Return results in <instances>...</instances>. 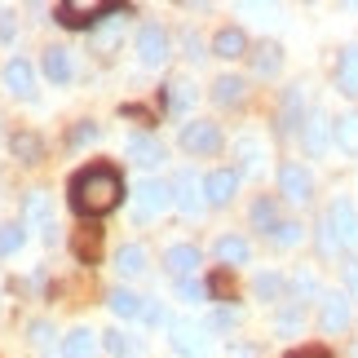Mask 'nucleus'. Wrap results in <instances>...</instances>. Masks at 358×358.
Here are the masks:
<instances>
[{
	"instance_id": "obj_1",
	"label": "nucleus",
	"mask_w": 358,
	"mask_h": 358,
	"mask_svg": "<svg viewBox=\"0 0 358 358\" xmlns=\"http://www.w3.org/2000/svg\"><path fill=\"white\" fill-rule=\"evenodd\" d=\"M66 199H71V213L85 217V222H98V217L115 213L124 203V177L115 164H89L71 177L66 186Z\"/></svg>"
},
{
	"instance_id": "obj_2",
	"label": "nucleus",
	"mask_w": 358,
	"mask_h": 358,
	"mask_svg": "<svg viewBox=\"0 0 358 358\" xmlns=\"http://www.w3.org/2000/svg\"><path fill=\"white\" fill-rule=\"evenodd\" d=\"M124 13H133L129 5H80V0H62L58 9H53V18H58L66 31H93L102 18H124Z\"/></svg>"
},
{
	"instance_id": "obj_3",
	"label": "nucleus",
	"mask_w": 358,
	"mask_h": 358,
	"mask_svg": "<svg viewBox=\"0 0 358 358\" xmlns=\"http://www.w3.org/2000/svg\"><path fill=\"white\" fill-rule=\"evenodd\" d=\"M173 203V182H159V177H146L142 186H137V199H133V217L137 222H150V217H159L164 208Z\"/></svg>"
},
{
	"instance_id": "obj_4",
	"label": "nucleus",
	"mask_w": 358,
	"mask_h": 358,
	"mask_svg": "<svg viewBox=\"0 0 358 358\" xmlns=\"http://www.w3.org/2000/svg\"><path fill=\"white\" fill-rule=\"evenodd\" d=\"M279 195L292 199V203H310V195H314V177H310V169H301L296 159L279 164Z\"/></svg>"
},
{
	"instance_id": "obj_5",
	"label": "nucleus",
	"mask_w": 358,
	"mask_h": 358,
	"mask_svg": "<svg viewBox=\"0 0 358 358\" xmlns=\"http://www.w3.org/2000/svg\"><path fill=\"white\" fill-rule=\"evenodd\" d=\"M182 150H190V155H217L222 150V129L208 120H190L182 129Z\"/></svg>"
},
{
	"instance_id": "obj_6",
	"label": "nucleus",
	"mask_w": 358,
	"mask_h": 358,
	"mask_svg": "<svg viewBox=\"0 0 358 358\" xmlns=\"http://www.w3.org/2000/svg\"><path fill=\"white\" fill-rule=\"evenodd\" d=\"M327 226H332V235L341 239V248H358V208L350 199H332V208H327Z\"/></svg>"
},
{
	"instance_id": "obj_7",
	"label": "nucleus",
	"mask_w": 358,
	"mask_h": 358,
	"mask_svg": "<svg viewBox=\"0 0 358 358\" xmlns=\"http://www.w3.org/2000/svg\"><path fill=\"white\" fill-rule=\"evenodd\" d=\"M169 53H173V45H169V31H164V27L150 22V27L137 31V58H142L146 66H164Z\"/></svg>"
},
{
	"instance_id": "obj_8",
	"label": "nucleus",
	"mask_w": 358,
	"mask_h": 358,
	"mask_svg": "<svg viewBox=\"0 0 358 358\" xmlns=\"http://www.w3.org/2000/svg\"><path fill=\"white\" fill-rule=\"evenodd\" d=\"M173 203L182 208L186 217H199L208 208V195H203V182H195V173H182L173 182Z\"/></svg>"
},
{
	"instance_id": "obj_9",
	"label": "nucleus",
	"mask_w": 358,
	"mask_h": 358,
	"mask_svg": "<svg viewBox=\"0 0 358 358\" xmlns=\"http://www.w3.org/2000/svg\"><path fill=\"white\" fill-rule=\"evenodd\" d=\"M235 190H239V169H217L203 177V195H208L213 208H226L235 199Z\"/></svg>"
},
{
	"instance_id": "obj_10",
	"label": "nucleus",
	"mask_w": 358,
	"mask_h": 358,
	"mask_svg": "<svg viewBox=\"0 0 358 358\" xmlns=\"http://www.w3.org/2000/svg\"><path fill=\"white\" fill-rule=\"evenodd\" d=\"M296 129H306V98H301V85H292L279 102V137H292Z\"/></svg>"
},
{
	"instance_id": "obj_11",
	"label": "nucleus",
	"mask_w": 358,
	"mask_h": 358,
	"mask_svg": "<svg viewBox=\"0 0 358 358\" xmlns=\"http://www.w3.org/2000/svg\"><path fill=\"white\" fill-rule=\"evenodd\" d=\"M332 124H336V120H327L323 111H310V115H306L301 142H306L310 155H323V150H327V142H332Z\"/></svg>"
},
{
	"instance_id": "obj_12",
	"label": "nucleus",
	"mask_w": 358,
	"mask_h": 358,
	"mask_svg": "<svg viewBox=\"0 0 358 358\" xmlns=\"http://www.w3.org/2000/svg\"><path fill=\"white\" fill-rule=\"evenodd\" d=\"M173 350L182 354V358H208L203 327H195V323H173Z\"/></svg>"
},
{
	"instance_id": "obj_13",
	"label": "nucleus",
	"mask_w": 358,
	"mask_h": 358,
	"mask_svg": "<svg viewBox=\"0 0 358 358\" xmlns=\"http://www.w3.org/2000/svg\"><path fill=\"white\" fill-rule=\"evenodd\" d=\"M5 89L13 93V98H31L36 93V71L27 58H9L5 62Z\"/></svg>"
},
{
	"instance_id": "obj_14",
	"label": "nucleus",
	"mask_w": 358,
	"mask_h": 358,
	"mask_svg": "<svg viewBox=\"0 0 358 358\" xmlns=\"http://www.w3.org/2000/svg\"><path fill=\"white\" fill-rule=\"evenodd\" d=\"M199 261H203V257H199V248H195V243H173L169 252H164V270L177 274V279H190Z\"/></svg>"
},
{
	"instance_id": "obj_15",
	"label": "nucleus",
	"mask_w": 358,
	"mask_h": 358,
	"mask_svg": "<svg viewBox=\"0 0 358 358\" xmlns=\"http://www.w3.org/2000/svg\"><path fill=\"white\" fill-rule=\"evenodd\" d=\"M129 155H133V164H142V169H159L164 164V142H155L150 133H137V137H129Z\"/></svg>"
},
{
	"instance_id": "obj_16",
	"label": "nucleus",
	"mask_w": 358,
	"mask_h": 358,
	"mask_svg": "<svg viewBox=\"0 0 358 358\" xmlns=\"http://www.w3.org/2000/svg\"><path fill=\"white\" fill-rule=\"evenodd\" d=\"M319 327H323V332H345V327H350V301L345 296H323Z\"/></svg>"
},
{
	"instance_id": "obj_17",
	"label": "nucleus",
	"mask_w": 358,
	"mask_h": 358,
	"mask_svg": "<svg viewBox=\"0 0 358 358\" xmlns=\"http://www.w3.org/2000/svg\"><path fill=\"white\" fill-rule=\"evenodd\" d=\"M213 53L217 58H226V62H235L248 53V36L239 31V27H222V31L213 36Z\"/></svg>"
},
{
	"instance_id": "obj_18",
	"label": "nucleus",
	"mask_w": 358,
	"mask_h": 358,
	"mask_svg": "<svg viewBox=\"0 0 358 358\" xmlns=\"http://www.w3.org/2000/svg\"><path fill=\"white\" fill-rule=\"evenodd\" d=\"M336 89L345 93V98H358V45H350L336 58Z\"/></svg>"
},
{
	"instance_id": "obj_19",
	"label": "nucleus",
	"mask_w": 358,
	"mask_h": 358,
	"mask_svg": "<svg viewBox=\"0 0 358 358\" xmlns=\"http://www.w3.org/2000/svg\"><path fill=\"white\" fill-rule=\"evenodd\" d=\"M45 76L53 80V85H66V80H71V49H62V45H49L45 49Z\"/></svg>"
},
{
	"instance_id": "obj_20",
	"label": "nucleus",
	"mask_w": 358,
	"mask_h": 358,
	"mask_svg": "<svg viewBox=\"0 0 358 358\" xmlns=\"http://www.w3.org/2000/svg\"><path fill=\"white\" fill-rule=\"evenodd\" d=\"M62 354H66V358H98V332L76 327V332L62 341Z\"/></svg>"
},
{
	"instance_id": "obj_21",
	"label": "nucleus",
	"mask_w": 358,
	"mask_h": 358,
	"mask_svg": "<svg viewBox=\"0 0 358 358\" xmlns=\"http://www.w3.org/2000/svg\"><path fill=\"white\" fill-rule=\"evenodd\" d=\"M71 252L93 266V261L102 257V226H85V230H80V235L71 239Z\"/></svg>"
},
{
	"instance_id": "obj_22",
	"label": "nucleus",
	"mask_w": 358,
	"mask_h": 358,
	"mask_svg": "<svg viewBox=\"0 0 358 358\" xmlns=\"http://www.w3.org/2000/svg\"><path fill=\"white\" fill-rule=\"evenodd\" d=\"M213 252H217V261H222V266H243V261L252 257V248H248V239H239V235H222Z\"/></svg>"
},
{
	"instance_id": "obj_23",
	"label": "nucleus",
	"mask_w": 358,
	"mask_h": 358,
	"mask_svg": "<svg viewBox=\"0 0 358 358\" xmlns=\"http://www.w3.org/2000/svg\"><path fill=\"white\" fill-rule=\"evenodd\" d=\"M243 98H248V85H243L239 76H222L213 85V102L217 106H243Z\"/></svg>"
},
{
	"instance_id": "obj_24",
	"label": "nucleus",
	"mask_w": 358,
	"mask_h": 358,
	"mask_svg": "<svg viewBox=\"0 0 358 358\" xmlns=\"http://www.w3.org/2000/svg\"><path fill=\"white\" fill-rule=\"evenodd\" d=\"M31 222V226H45V235L53 230V222H49V195L45 190H31L27 195V203H22V226Z\"/></svg>"
},
{
	"instance_id": "obj_25",
	"label": "nucleus",
	"mask_w": 358,
	"mask_h": 358,
	"mask_svg": "<svg viewBox=\"0 0 358 358\" xmlns=\"http://www.w3.org/2000/svg\"><path fill=\"white\" fill-rule=\"evenodd\" d=\"M279 66H283V49H279V45H257V49H252V71H257L261 80L279 76Z\"/></svg>"
},
{
	"instance_id": "obj_26",
	"label": "nucleus",
	"mask_w": 358,
	"mask_h": 358,
	"mask_svg": "<svg viewBox=\"0 0 358 358\" xmlns=\"http://www.w3.org/2000/svg\"><path fill=\"white\" fill-rule=\"evenodd\" d=\"M106 306H111L120 319H142L146 306H142V296H133L129 287H111V296H106Z\"/></svg>"
},
{
	"instance_id": "obj_27",
	"label": "nucleus",
	"mask_w": 358,
	"mask_h": 358,
	"mask_svg": "<svg viewBox=\"0 0 358 358\" xmlns=\"http://www.w3.org/2000/svg\"><path fill=\"white\" fill-rule=\"evenodd\" d=\"M9 150H13L22 164H40V159H45V142H40L36 133H13V137H9Z\"/></svg>"
},
{
	"instance_id": "obj_28",
	"label": "nucleus",
	"mask_w": 358,
	"mask_h": 358,
	"mask_svg": "<svg viewBox=\"0 0 358 358\" xmlns=\"http://www.w3.org/2000/svg\"><path fill=\"white\" fill-rule=\"evenodd\" d=\"M115 270L124 274V279H137V274L146 270V248H137V243H124L120 252H115Z\"/></svg>"
},
{
	"instance_id": "obj_29",
	"label": "nucleus",
	"mask_w": 358,
	"mask_h": 358,
	"mask_svg": "<svg viewBox=\"0 0 358 358\" xmlns=\"http://www.w3.org/2000/svg\"><path fill=\"white\" fill-rule=\"evenodd\" d=\"M332 137H336V146L345 150V155H358V111L341 115V120L332 124Z\"/></svg>"
},
{
	"instance_id": "obj_30",
	"label": "nucleus",
	"mask_w": 358,
	"mask_h": 358,
	"mask_svg": "<svg viewBox=\"0 0 358 358\" xmlns=\"http://www.w3.org/2000/svg\"><path fill=\"white\" fill-rule=\"evenodd\" d=\"M252 226L261 230V235H274V230L283 226V222H279V208H274V199L261 195V199L252 203Z\"/></svg>"
},
{
	"instance_id": "obj_31",
	"label": "nucleus",
	"mask_w": 358,
	"mask_h": 358,
	"mask_svg": "<svg viewBox=\"0 0 358 358\" xmlns=\"http://www.w3.org/2000/svg\"><path fill=\"white\" fill-rule=\"evenodd\" d=\"M102 341H106V354H115V358H137V354H142V341L124 336L120 327H115V332H106Z\"/></svg>"
},
{
	"instance_id": "obj_32",
	"label": "nucleus",
	"mask_w": 358,
	"mask_h": 358,
	"mask_svg": "<svg viewBox=\"0 0 358 358\" xmlns=\"http://www.w3.org/2000/svg\"><path fill=\"white\" fill-rule=\"evenodd\" d=\"M27 243V226L22 222H5L0 226V257H13Z\"/></svg>"
},
{
	"instance_id": "obj_33",
	"label": "nucleus",
	"mask_w": 358,
	"mask_h": 358,
	"mask_svg": "<svg viewBox=\"0 0 358 358\" xmlns=\"http://www.w3.org/2000/svg\"><path fill=\"white\" fill-rule=\"evenodd\" d=\"M301 323H306V314H301V301H292L287 310H279V319H274V332H279V336H296Z\"/></svg>"
},
{
	"instance_id": "obj_34",
	"label": "nucleus",
	"mask_w": 358,
	"mask_h": 358,
	"mask_svg": "<svg viewBox=\"0 0 358 358\" xmlns=\"http://www.w3.org/2000/svg\"><path fill=\"white\" fill-rule=\"evenodd\" d=\"M177 296H182L186 306H203V301H213L203 279H177Z\"/></svg>"
},
{
	"instance_id": "obj_35",
	"label": "nucleus",
	"mask_w": 358,
	"mask_h": 358,
	"mask_svg": "<svg viewBox=\"0 0 358 358\" xmlns=\"http://www.w3.org/2000/svg\"><path fill=\"white\" fill-rule=\"evenodd\" d=\"M208 296L213 301H235V279H230V270H213V279H208Z\"/></svg>"
},
{
	"instance_id": "obj_36",
	"label": "nucleus",
	"mask_w": 358,
	"mask_h": 358,
	"mask_svg": "<svg viewBox=\"0 0 358 358\" xmlns=\"http://www.w3.org/2000/svg\"><path fill=\"white\" fill-rule=\"evenodd\" d=\"M190 102H195L190 80H169V106H173V111H190Z\"/></svg>"
},
{
	"instance_id": "obj_37",
	"label": "nucleus",
	"mask_w": 358,
	"mask_h": 358,
	"mask_svg": "<svg viewBox=\"0 0 358 358\" xmlns=\"http://www.w3.org/2000/svg\"><path fill=\"white\" fill-rule=\"evenodd\" d=\"M252 292L261 296V301H279L283 296V279H279V274H257V283H252Z\"/></svg>"
},
{
	"instance_id": "obj_38",
	"label": "nucleus",
	"mask_w": 358,
	"mask_h": 358,
	"mask_svg": "<svg viewBox=\"0 0 358 358\" xmlns=\"http://www.w3.org/2000/svg\"><path fill=\"white\" fill-rule=\"evenodd\" d=\"M301 235H306V230H301V222H283V226L270 235V243H274V248H296Z\"/></svg>"
},
{
	"instance_id": "obj_39",
	"label": "nucleus",
	"mask_w": 358,
	"mask_h": 358,
	"mask_svg": "<svg viewBox=\"0 0 358 358\" xmlns=\"http://www.w3.org/2000/svg\"><path fill=\"white\" fill-rule=\"evenodd\" d=\"M235 150L243 155V169H248V173H257V169H261V146L252 142V137H239V142H235Z\"/></svg>"
},
{
	"instance_id": "obj_40",
	"label": "nucleus",
	"mask_w": 358,
	"mask_h": 358,
	"mask_svg": "<svg viewBox=\"0 0 358 358\" xmlns=\"http://www.w3.org/2000/svg\"><path fill=\"white\" fill-rule=\"evenodd\" d=\"M292 287H296V296H319V279H314L310 270H301L292 279Z\"/></svg>"
},
{
	"instance_id": "obj_41",
	"label": "nucleus",
	"mask_w": 358,
	"mask_h": 358,
	"mask_svg": "<svg viewBox=\"0 0 358 358\" xmlns=\"http://www.w3.org/2000/svg\"><path fill=\"white\" fill-rule=\"evenodd\" d=\"M85 142H98V124H76V129H71V146H85Z\"/></svg>"
},
{
	"instance_id": "obj_42",
	"label": "nucleus",
	"mask_w": 358,
	"mask_h": 358,
	"mask_svg": "<svg viewBox=\"0 0 358 358\" xmlns=\"http://www.w3.org/2000/svg\"><path fill=\"white\" fill-rule=\"evenodd\" d=\"M235 323H239V310H217L213 319H208L213 332H226V327H235Z\"/></svg>"
},
{
	"instance_id": "obj_43",
	"label": "nucleus",
	"mask_w": 358,
	"mask_h": 358,
	"mask_svg": "<svg viewBox=\"0 0 358 358\" xmlns=\"http://www.w3.org/2000/svg\"><path fill=\"white\" fill-rule=\"evenodd\" d=\"M319 248H323V252H327V257H332V252H336V248H341V239L332 235V226H327V222L319 226Z\"/></svg>"
},
{
	"instance_id": "obj_44",
	"label": "nucleus",
	"mask_w": 358,
	"mask_h": 358,
	"mask_svg": "<svg viewBox=\"0 0 358 358\" xmlns=\"http://www.w3.org/2000/svg\"><path fill=\"white\" fill-rule=\"evenodd\" d=\"M120 115L124 120H137V124H155V115H150L146 106H120Z\"/></svg>"
},
{
	"instance_id": "obj_45",
	"label": "nucleus",
	"mask_w": 358,
	"mask_h": 358,
	"mask_svg": "<svg viewBox=\"0 0 358 358\" xmlns=\"http://www.w3.org/2000/svg\"><path fill=\"white\" fill-rule=\"evenodd\" d=\"M345 287H350V296L358 301V257L345 261Z\"/></svg>"
},
{
	"instance_id": "obj_46",
	"label": "nucleus",
	"mask_w": 358,
	"mask_h": 358,
	"mask_svg": "<svg viewBox=\"0 0 358 358\" xmlns=\"http://www.w3.org/2000/svg\"><path fill=\"white\" fill-rule=\"evenodd\" d=\"M186 58H190V62H199V58H203V40H199L195 31H186Z\"/></svg>"
},
{
	"instance_id": "obj_47",
	"label": "nucleus",
	"mask_w": 358,
	"mask_h": 358,
	"mask_svg": "<svg viewBox=\"0 0 358 358\" xmlns=\"http://www.w3.org/2000/svg\"><path fill=\"white\" fill-rule=\"evenodd\" d=\"M9 40H13V13L0 9V45H9Z\"/></svg>"
},
{
	"instance_id": "obj_48",
	"label": "nucleus",
	"mask_w": 358,
	"mask_h": 358,
	"mask_svg": "<svg viewBox=\"0 0 358 358\" xmlns=\"http://www.w3.org/2000/svg\"><path fill=\"white\" fill-rule=\"evenodd\" d=\"M142 319H150V323H169V310H164V306H146Z\"/></svg>"
},
{
	"instance_id": "obj_49",
	"label": "nucleus",
	"mask_w": 358,
	"mask_h": 358,
	"mask_svg": "<svg viewBox=\"0 0 358 358\" xmlns=\"http://www.w3.org/2000/svg\"><path fill=\"white\" fill-rule=\"evenodd\" d=\"M287 358H332V354H327L323 345H314V350H292Z\"/></svg>"
},
{
	"instance_id": "obj_50",
	"label": "nucleus",
	"mask_w": 358,
	"mask_h": 358,
	"mask_svg": "<svg viewBox=\"0 0 358 358\" xmlns=\"http://www.w3.org/2000/svg\"><path fill=\"white\" fill-rule=\"evenodd\" d=\"M31 341H36V345H45V341H49V323H31Z\"/></svg>"
},
{
	"instance_id": "obj_51",
	"label": "nucleus",
	"mask_w": 358,
	"mask_h": 358,
	"mask_svg": "<svg viewBox=\"0 0 358 358\" xmlns=\"http://www.w3.org/2000/svg\"><path fill=\"white\" fill-rule=\"evenodd\" d=\"M230 358H257V350H248V345H235V350H230Z\"/></svg>"
},
{
	"instance_id": "obj_52",
	"label": "nucleus",
	"mask_w": 358,
	"mask_h": 358,
	"mask_svg": "<svg viewBox=\"0 0 358 358\" xmlns=\"http://www.w3.org/2000/svg\"><path fill=\"white\" fill-rule=\"evenodd\" d=\"M350 358H358V341H354V350H350Z\"/></svg>"
}]
</instances>
